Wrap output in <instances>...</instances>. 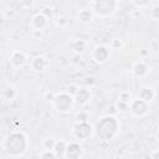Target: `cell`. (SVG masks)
<instances>
[{"instance_id":"obj_1","label":"cell","mask_w":159,"mask_h":159,"mask_svg":"<svg viewBox=\"0 0 159 159\" xmlns=\"http://www.w3.org/2000/svg\"><path fill=\"white\" fill-rule=\"evenodd\" d=\"M118 129V122L113 116H107L101 118L97 124H96V134L103 139V140H109L114 137Z\"/></svg>"},{"instance_id":"obj_2","label":"cell","mask_w":159,"mask_h":159,"mask_svg":"<svg viewBox=\"0 0 159 159\" xmlns=\"http://www.w3.org/2000/svg\"><path fill=\"white\" fill-rule=\"evenodd\" d=\"M5 148L9 155L17 157L22 154L26 149V138L22 133H12L7 137L5 142Z\"/></svg>"},{"instance_id":"obj_3","label":"cell","mask_w":159,"mask_h":159,"mask_svg":"<svg viewBox=\"0 0 159 159\" xmlns=\"http://www.w3.org/2000/svg\"><path fill=\"white\" fill-rule=\"evenodd\" d=\"M116 0H94V10L101 16H107L113 12Z\"/></svg>"},{"instance_id":"obj_4","label":"cell","mask_w":159,"mask_h":159,"mask_svg":"<svg viewBox=\"0 0 159 159\" xmlns=\"http://www.w3.org/2000/svg\"><path fill=\"white\" fill-rule=\"evenodd\" d=\"M73 134L80 140H87L92 135V127L87 122H77L73 127Z\"/></svg>"},{"instance_id":"obj_5","label":"cell","mask_w":159,"mask_h":159,"mask_svg":"<svg viewBox=\"0 0 159 159\" xmlns=\"http://www.w3.org/2000/svg\"><path fill=\"white\" fill-rule=\"evenodd\" d=\"M53 102H55V107L57 108V111L67 112L73 103V98L70 93H61L53 98Z\"/></svg>"},{"instance_id":"obj_6","label":"cell","mask_w":159,"mask_h":159,"mask_svg":"<svg viewBox=\"0 0 159 159\" xmlns=\"http://www.w3.org/2000/svg\"><path fill=\"white\" fill-rule=\"evenodd\" d=\"M129 109L132 111L133 114L140 117V116H144L147 112H148V102L143 101L142 98H138V99H134L130 106H129Z\"/></svg>"},{"instance_id":"obj_7","label":"cell","mask_w":159,"mask_h":159,"mask_svg":"<svg viewBox=\"0 0 159 159\" xmlns=\"http://www.w3.org/2000/svg\"><path fill=\"white\" fill-rule=\"evenodd\" d=\"M89 98H91V93H89V91H88L87 88H81V89H78L77 93L75 94V101H76V103L80 104V106L87 104L88 101H89Z\"/></svg>"},{"instance_id":"obj_8","label":"cell","mask_w":159,"mask_h":159,"mask_svg":"<svg viewBox=\"0 0 159 159\" xmlns=\"http://www.w3.org/2000/svg\"><path fill=\"white\" fill-rule=\"evenodd\" d=\"M93 57L97 62H101V63L106 62L109 57V50L104 46H98V47H96V50L93 52Z\"/></svg>"},{"instance_id":"obj_9","label":"cell","mask_w":159,"mask_h":159,"mask_svg":"<svg viewBox=\"0 0 159 159\" xmlns=\"http://www.w3.org/2000/svg\"><path fill=\"white\" fill-rule=\"evenodd\" d=\"M81 152H82V150H81L80 144H77V143H71V144H68L67 148H66V157L76 159V158H78V157L81 155Z\"/></svg>"},{"instance_id":"obj_10","label":"cell","mask_w":159,"mask_h":159,"mask_svg":"<svg viewBox=\"0 0 159 159\" xmlns=\"http://www.w3.org/2000/svg\"><path fill=\"white\" fill-rule=\"evenodd\" d=\"M47 19L43 14H37L32 17V25L36 30H42L46 25H47Z\"/></svg>"},{"instance_id":"obj_11","label":"cell","mask_w":159,"mask_h":159,"mask_svg":"<svg viewBox=\"0 0 159 159\" xmlns=\"http://www.w3.org/2000/svg\"><path fill=\"white\" fill-rule=\"evenodd\" d=\"M10 61H11V63H12L15 67H21V66H24L25 62H26V56H25L22 52L16 51V52H14V53L11 55Z\"/></svg>"},{"instance_id":"obj_12","label":"cell","mask_w":159,"mask_h":159,"mask_svg":"<svg viewBox=\"0 0 159 159\" xmlns=\"http://www.w3.org/2000/svg\"><path fill=\"white\" fill-rule=\"evenodd\" d=\"M31 66H32V68H34L35 71L41 72V71H43V70L47 67V61H46V58H43V57H41V56H37V57H35V58L32 60Z\"/></svg>"},{"instance_id":"obj_13","label":"cell","mask_w":159,"mask_h":159,"mask_svg":"<svg viewBox=\"0 0 159 159\" xmlns=\"http://www.w3.org/2000/svg\"><path fill=\"white\" fill-rule=\"evenodd\" d=\"M154 91L149 87H143L140 91H139V98H142L143 101L145 102H150L153 98H154Z\"/></svg>"},{"instance_id":"obj_14","label":"cell","mask_w":159,"mask_h":159,"mask_svg":"<svg viewBox=\"0 0 159 159\" xmlns=\"http://www.w3.org/2000/svg\"><path fill=\"white\" fill-rule=\"evenodd\" d=\"M147 72H148V68H147V66H145L143 62H138V63L134 66V68H133V73H134V76H137V77H142V76H144Z\"/></svg>"},{"instance_id":"obj_15","label":"cell","mask_w":159,"mask_h":159,"mask_svg":"<svg viewBox=\"0 0 159 159\" xmlns=\"http://www.w3.org/2000/svg\"><path fill=\"white\" fill-rule=\"evenodd\" d=\"M66 148H67V145L65 144V142H62V140L61 142H56L53 152L57 154V157H61V155H63L66 153Z\"/></svg>"},{"instance_id":"obj_16","label":"cell","mask_w":159,"mask_h":159,"mask_svg":"<svg viewBox=\"0 0 159 159\" xmlns=\"http://www.w3.org/2000/svg\"><path fill=\"white\" fill-rule=\"evenodd\" d=\"M92 19V12L89 10H82L80 12V20L82 22H89Z\"/></svg>"},{"instance_id":"obj_17","label":"cell","mask_w":159,"mask_h":159,"mask_svg":"<svg viewBox=\"0 0 159 159\" xmlns=\"http://www.w3.org/2000/svg\"><path fill=\"white\" fill-rule=\"evenodd\" d=\"M72 47H73V50H75L76 52H82V51L84 50V47H86V43H84L83 40H76V41L73 42Z\"/></svg>"},{"instance_id":"obj_18","label":"cell","mask_w":159,"mask_h":159,"mask_svg":"<svg viewBox=\"0 0 159 159\" xmlns=\"http://www.w3.org/2000/svg\"><path fill=\"white\" fill-rule=\"evenodd\" d=\"M55 144H56V142L52 139V138H48V139H46L45 140V143H43V145H45V148L46 149H51V150H53V148H55Z\"/></svg>"},{"instance_id":"obj_19","label":"cell","mask_w":159,"mask_h":159,"mask_svg":"<svg viewBox=\"0 0 159 159\" xmlns=\"http://www.w3.org/2000/svg\"><path fill=\"white\" fill-rule=\"evenodd\" d=\"M117 107H118V109L122 111V112H125V111L129 109V104H128V102H124V101H120V99H119Z\"/></svg>"},{"instance_id":"obj_20","label":"cell","mask_w":159,"mask_h":159,"mask_svg":"<svg viewBox=\"0 0 159 159\" xmlns=\"http://www.w3.org/2000/svg\"><path fill=\"white\" fill-rule=\"evenodd\" d=\"M87 119H88V114L86 112H80L77 114V120L78 122H87Z\"/></svg>"},{"instance_id":"obj_21","label":"cell","mask_w":159,"mask_h":159,"mask_svg":"<svg viewBox=\"0 0 159 159\" xmlns=\"http://www.w3.org/2000/svg\"><path fill=\"white\" fill-rule=\"evenodd\" d=\"M150 15H152V17H153V19L159 20V5H158V6H154V7L152 9Z\"/></svg>"},{"instance_id":"obj_22","label":"cell","mask_w":159,"mask_h":159,"mask_svg":"<svg viewBox=\"0 0 159 159\" xmlns=\"http://www.w3.org/2000/svg\"><path fill=\"white\" fill-rule=\"evenodd\" d=\"M5 93H6V98L11 99V98L15 96V89H14L12 87H7V88L5 89Z\"/></svg>"},{"instance_id":"obj_23","label":"cell","mask_w":159,"mask_h":159,"mask_svg":"<svg viewBox=\"0 0 159 159\" xmlns=\"http://www.w3.org/2000/svg\"><path fill=\"white\" fill-rule=\"evenodd\" d=\"M137 6H145L150 0H132Z\"/></svg>"},{"instance_id":"obj_24","label":"cell","mask_w":159,"mask_h":159,"mask_svg":"<svg viewBox=\"0 0 159 159\" xmlns=\"http://www.w3.org/2000/svg\"><path fill=\"white\" fill-rule=\"evenodd\" d=\"M40 157L41 158H55V157H57V154L52 153V152H46V153H42Z\"/></svg>"},{"instance_id":"obj_25","label":"cell","mask_w":159,"mask_h":159,"mask_svg":"<svg viewBox=\"0 0 159 159\" xmlns=\"http://www.w3.org/2000/svg\"><path fill=\"white\" fill-rule=\"evenodd\" d=\"M52 12H53V11H52L51 7H45L43 11H42V14H43L46 17H51V16H52Z\"/></svg>"},{"instance_id":"obj_26","label":"cell","mask_w":159,"mask_h":159,"mask_svg":"<svg viewBox=\"0 0 159 159\" xmlns=\"http://www.w3.org/2000/svg\"><path fill=\"white\" fill-rule=\"evenodd\" d=\"M77 91H78V88H77L76 86H70L68 89H67V93H70L71 96H75V94L77 93Z\"/></svg>"},{"instance_id":"obj_27","label":"cell","mask_w":159,"mask_h":159,"mask_svg":"<svg viewBox=\"0 0 159 159\" xmlns=\"http://www.w3.org/2000/svg\"><path fill=\"white\" fill-rule=\"evenodd\" d=\"M130 98V94L128 92H124L120 94V101H124V102H128V99Z\"/></svg>"},{"instance_id":"obj_28","label":"cell","mask_w":159,"mask_h":159,"mask_svg":"<svg viewBox=\"0 0 159 159\" xmlns=\"http://www.w3.org/2000/svg\"><path fill=\"white\" fill-rule=\"evenodd\" d=\"M20 1H21V4H22L24 6H27V7H29V6H31V5L34 4L35 0H20Z\"/></svg>"},{"instance_id":"obj_29","label":"cell","mask_w":159,"mask_h":159,"mask_svg":"<svg viewBox=\"0 0 159 159\" xmlns=\"http://www.w3.org/2000/svg\"><path fill=\"white\" fill-rule=\"evenodd\" d=\"M57 22H58V24H60V22H61V24H65L66 21H65V19H63V17H61V19H58V21H57Z\"/></svg>"},{"instance_id":"obj_30","label":"cell","mask_w":159,"mask_h":159,"mask_svg":"<svg viewBox=\"0 0 159 159\" xmlns=\"http://www.w3.org/2000/svg\"><path fill=\"white\" fill-rule=\"evenodd\" d=\"M153 158H159V152L154 153V154H153Z\"/></svg>"},{"instance_id":"obj_31","label":"cell","mask_w":159,"mask_h":159,"mask_svg":"<svg viewBox=\"0 0 159 159\" xmlns=\"http://www.w3.org/2000/svg\"><path fill=\"white\" fill-rule=\"evenodd\" d=\"M157 138H158V140H159V130H158V133H157Z\"/></svg>"}]
</instances>
